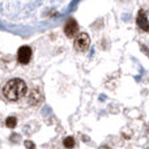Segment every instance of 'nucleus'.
Returning a JSON list of instances; mask_svg holds the SVG:
<instances>
[{"mask_svg":"<svg viewBox=\"0 0 149 149\" xmlns=\"http://www.w3.org/2000/svg\"><path fill=\"white\" fill-rule=\"evenodd\" d=\"M28 88L24 80L21 79H10L1 86V95L7 101H18L25 97Z\"/></svg>","mask_w":149,"mask_h":149,"instance_id":"f257e3e1","label":"nucleus"},{"mask_svg":"<svg viewBox=\"0 0 149 149\" xmlns=\"http://www.w3.org/2000/svg\"><path fill=\"white\" fill-rule=\"evenodd\" d=\"M90 45V38L86 33H80L74 39V49L77 51H85Z\"/></svg>","mask_w":149,"mask_h":149,"instance_id":"f03ea898","label":"nucleus"},{"mask_svg":"<svg viewBox=\"0 0 149 149\" xmlns=\"http://www.w3.org/2000/svg\"><path fill=\"white\" fill-rule=\"evenodd\" d=\"M31 59V49L29 46H21L17 51V60L21 64H28Z\"/></svg>","mask_w":149,"mask_h":149,"instance_id":"7ed1b4c3","label":"nucleus"},{"mask_svg":"<svg viewBox=\"0 0 149 149\" xmlns=\"http://www.w3.org/2000/svg\"><path fill=\"white\" fill-rule=\"evenodd\" d=\"M42 101H43L42 90L39 88H31V90L29 92V103L33 106H38L41 105Z\"/></svg>","mask_w":149,"mask_h":149,"instance_id":"20e7f679","label":"nucleus"},{"mask_svg":"<svg viewBox=\"0 0 149 149\" xmlns=\"http://www.w3.org/2000/svg\"><path fill=\"white\" fill-rule=\"evenodd\" d=\"M77 31H79V24H77V21L74 20V18H70L64 25L65 36H67L68 38H73L77 34Z\"/></svg>","mask_w":149,"mask_h":149,"instance_id":"39448f33","label":"nucleus"},{"mask_svg":"<svg viewBox=\"0 0 149 149\" xmlns=\"http://www.w3.org/2000/svg\"><path fill=\"white\" fill-rule=\"evenodd\" d=\"M136 22H137V26H139L140 29H143V30H145V31H149V21H148V17H147V13H145L143 9L139 12Z\"/></svg>","mask_w":149,"mask_h":149,"instance_id":"423d86ee","label":"nucleus"},{"mask_svg":"<svg viewBox=\"0 0 149 149\" xmlns=\"http://www.w3.org/2000/svg\"><path fill=\"white\" fill-rule=\"evenodd\" d=\"M16 124H17V119H16L15 116H8V118L5 119V126L9 127V128H15Z\"/></svg>","mask_w":149,"mask_h":149,"instance_id":"0eeeda50","label":"nucleus"},{"mask_svg":"<svg viewBox=\"0 0 149 149\" xmlns=\"http://www.w3.org/2000/svg\"><path fill=\"white\" fill-rule=\"evenodd\" d=\"M63 144H64V147L65 148H68V149H72L74 147V139L73 137H65L64 139V141H63Z\"/></svg>","mask_w":149,"mask_h":149,"instance_id":"6e6552de","label":"nucleus"},{"mask_svg":"<svg viewBox=\"0 0 149 149\" xmlns=\"http://www.w3.org/2000/svg\"><path fill=\"white\" fill-rule=\"evenodd\" d=\"M25 147L28 149H36V145H34L31 141H25Z\"/></svg>","mask_w":149,"mask_h":149,"instance_id":"1a4fd4ad","label":"nucleus"}]
</instances>
